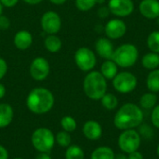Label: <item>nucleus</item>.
I'll list each match as a JSON object with an SVG mask.
<instances>
[{"mask_svg":"<svg viewBox=\"0 0 159 159\" xmlns=\"http://www.w3.org/2000/svg\"><path fill=\"white\" fill-rule=\"evenodd\" d=\"M83 89L87 97L93 101H99L106 93V79L101 74V72L91 71L84 78Z\"/></svg>","mask_w":159,"mask_h":159,"instance_id":"3","label":"nucleus"},{"mask_svg":"<svg viewBox=\"0 0 159 159\" xmlns=\"http://www.w3.org/2000/svg\"><path fill=\"white\" fill-rule=\"evenodd\" d=\"M140 135H143L145 138H151L154 135L153 129L148 126V125H143L140 128Z\"/></svg>","mask_w":159,"mask_h":159,"instance_id":"31","label":"nucleus"},{"mask_svg":"<svg viewBox=\"0 0 159 159\" xmlns=\"http://www.w3.org/2000/svg\"><path fill=\"white\" fill-rule=\"evenodd\" d=\"M116 159H128V157H126L125 155H123V154H120V155H118Z\"/></svg>","mask_w":159,"mask_h":159,"instance_id":"42","label":"nucleus"},{"mask_svg":"<svg viewBox=\"0 0 159 159\" xmlns=\"http://www.w3.org/2000/svg\"><path fill=\"white\" fill-rule=\"evenodd\" d=\"M141 135L140 133L133 129H126L121 132L118 137V146L120 150L125 154H130L138 151L141 145Z\"/></svg>","mask_w":159,"mask_h":159,"instance_id":"6","label":"nucleus"},{"mask_svg":"<svg viewBox=\"0 0 159 159\" xmlns=\"http://www.w3.org/2000/svg\"><path fill=\"white\" fill-rule=\"evenodd\" d=\"M6 95V88L3 84L0 83V99H2Z\"/></svg>","mask_w":159,"mask_h":159,"instance_id":"39","label":"nucleus"},{"mask_svg":"<svg viewBox=\"0 0 159 159\" xmlns=\"http://www.w3.org/2000/svg\"><path fill=\"white\" fill-rule=\"evenodd\" d=\"M23 1L27 4H30V5H36V4L41 3L43 0H23Z\"/></svg>","mask_w":159,"mask_h":159,"instance_id":"40","label":"nucleus"},{"mask_svg":"<svg viewBox=\"0 0 159 159\" xmlns=\"http://www.w3.org/2000/svg\"><path fill=\"white\" fill-rule=\"evenodd\" d=\"M98 1L99 0H75V7L81 11H89L98 4Z\"/></svg>","mask_w":159,"mask_h":159,"instance_id":"29","label":"nucleus"},{"mask_svg":"<svg viewBox=\"0 0 159 159\" xmlns=\"http://www.w3.org/2000/svg\"><path fill=\"white\" fill-rule=\"evenodd\" d=\"M151 121L157 129H159V104L156 105L153 108L152 115H151Z\"/></svg>","mask_w":159,"mask_h":159,"instance_id":"30","label":"nucleus"},{"mask_svg":"<svg viewBox=\"0 0 159 159\" xmlns=\"http://www.w3.org/2000/svg\"><path fill=\"white\" fill-rule=\"evenodd\" d=\"M157 102V96L154 92L144 93L140 99V105L143 109H153Z\"/></svg>","mask_w":159,"mask_h":159,"instance_id":"23","label":"nucleus"},{"mask_svg":"<svg viewBox=\"0 0 159 159\" xmlns=\"http://www.w3.org/2000/svg\"><path fill=\"white\" fill-rule=\"evenodd\" d=\"M138 84L137 77L130 72H121L113 78L114 89L123 94L133 91Z\"/></svg>","mask_w":159,"mask_h":159,"instance_id":"7","label":"nucleus"},{"mask_svg":"<svg viewBox=\"0 0 159 159\" xmlns=\"http://www.w3.org/2000/svg\"><path fill=\"white\" fill-rule=\"evenodd\" d=\"M61 126L64 131L70 133V132H73L76 129L77 124H76V121L74 117H72L70 116H65L61 120Z\"/></svg>","mask_w":159,"mask_h":159,"instance_id":"27","label":"nucleus"},{"mask_svg":"<svg viewBox=\"0 0 159 159\" xmlns=\"http://www.w3.org/2000/svg\"><path fill=\"white\" fill-rule=\"evenodd\" d=\"M83 134L88 140L97 141L102 135V128L99 122L89 120L83 126Z\"/></svg>","mask_w":159,"mask_h":159,"instance_id":"15","label":"nucleus"},{"mask_svg":"<svg viewBox=\"0 0 159 159\" xmlns=\"http://www.w3.org/2000/svg\"><path fill=\"white\" fill-rule=\"evenodd\" d=\"M90 159H116V155L112 148L100 146L92 152Z\"/></svg>","mask_w":159,"mask_h":159,"instance_id":"21","label":"nucleus"},{"mask_svg":"<svg viewBox=\"0 0 159 159\" xmlns=\"http://www.w3.org/2000/svg\"><path fill=\"white\" fill-rule=\"evenodd\" d=\"M128 159H144V158H143V156L140 152L135 151V152H133V153L129 154V156H128Z\"/></svg>","mask_w":159,"mask_h":159,"instance_id":"36","label":"nucleus"},{"mask_svg":"<svg viewBox=\"0 0 159 159\" xmlns=\"http://www.w3.org/2000/svg\"><path fill=\"white\" fill-rule=\"evenodd\" d=\"M157 156H158L159 157V144L157 145Z\"/></svg>","mask_w":159,"mask_h":159,"instance_id":"44","label":"nucleus"},{"mask_svg":"<svg viewBox=\"0 0 159 159\" xmlns=\"http://www.w3.org/2000/svg\"><path fill=\"white\" fill-rule=\"evenodd\" d=\"M75 62L81 71L89 72L97 63L96 55L89 48L82 47L75 53Z\"/></svg>","mask_w":159,"mask_h":159,"instance_id":"8","label":"nucleus"},{"mask_svg":"<svg viewBox=\"0 0 159 159\" xmlns=\"http://www.w3.org/2000/svg\"><path fill=\"white\" fill-rule=\"evenodd\" d=\"M7 72V63L3 58H0V80L6 75Z\"/></svg>","mask_w":159,"mask_h":159,"instance_id":"33","label":"nucleus"},{"mask_svg":"<svg viewBox=\"0 0 159 159\" xmlns=\"http://www.w3.org/2000/svg\"><path fill=\"white\" fill-rule=\"evenodd\" d=\"M139 9L141 14L149 20H154L159 17L158 0H143L140 3Z\"/></svg>","mask_w":159,"mask_h":159,"instance_id":"13","label":"nucleus"},{"mask_svg":"<svg viewBox=\"0 0 159 159\" xmlns=\"http://www.w3.org/2000/svg\"><path fill=\"white\" fill-rule=\"evenodd\" d=\"M2 12H3V6H2V4L0 3V15H2Z\"/></svg>","mask_w":159,"mask_h":159,"instance_id":"43","label":"nucleus"},{"mask_svg":"<svg viewBox=\"0 0 159 159\" xmlns=\"http://www.w3.org/2000/svg\"><path fill=\"white\" fill-rule=\"evenodd\" d=\"M143 121V112L135 103H125L116 112L114 117V125L121 130L133 129Z\"/></svg>","mask_w":159,"mask_h":159,"instance_id":"1","label":"nucleus"},{"mask_svg":"<svg viewBox=\"0 0 159 159\" xmlns=\"http://www.w3.org/2000/svg\"><path fill=\"white\" fill-rule=\"evenodd\" d=\"M95 50L100 57L105 60H112L115 48L109 38L100 37L95 43Z\"/></svg>","mask_w":159,"mask_h":159,"instance_id":"14","label":"nucleus"},{"mask_svg":"<svg viewBox=\"0 0 159 159\" xmlns=\"http://www.w3.org/2000/svg\"><path fill=\"white\" fill-rule=\"evenodd\" d=\"M13 43L18 49L25 50L32 46L33 35L26 30H20L17 32L13 38Z\"/></svg>","mask_w":159,"mask_h":159,"instance_id":"16","label":"nucleus"},{"mask_svg":"<svg viewBox=\"0 0 159 159\" xmlns=\"http://www.w3.org/2000/svg\"><path fill=\"white\" fill-rule=\"evenodd\" d=\"M147 46L152 52L159 54V31H154L148 35Z\"/></svg>","mask_w":159,"mask_h":159,"instance_id":"26","label":"nucleus"},{"mask_svg":"<svg viewBox=\"0 0 159 159\" xmlns=\"http://www.w3.org/2000/svg\"><path fill=\"white\" fill-rule=\"evenodd\" d=\"M103 30L109 39H119L126 34L127 25L120 19H112L105 24Z\"/></svg>","mask_w":159,"mask_h":159,"instance_id":"12","label":"nucleus"},{"mask_svg":"<svg viewBox=\"0 0 159 159\" xmlns=\"http://www.w3.org/2000/svg\"><path fill=\"white\" fill-rule=\"evenodd\" d=\"M146 85L150 92H159V69L152 70L146 79Z\"/></svg>","mask_w":159,"mask_h":159,"instance_id":"22","label":"nucleus"},{"mask_svg":"<svg viewBox=\"0 0 159 159\" xmlns=\"http://www.w3.org/2000/svg\"><path fill=\"white\" fill-rule=\"evenodd\" d=\"M49 2L55 5H62L66 2V0H49Z\"/></svg>","mask_w":159,"mask_h":159,"instance_id":"41","label":"nucleus"},{"mask_svg":"<svg viewBox=\"0 0 159 159\" xmlns=\"http://www.w3.org/2000/svg\"><path fill=\"white\" fill-rule=\"evenodd\" d=\"M108 8L110 13L117 17H128L134 10L132 0H109Z\"/></svg>","mask_w":159,"mask_h":159,"instance_id":"11","label":"nucleus"},{"mask_svg":"<svg viewBox=\"0 0 159 159\" xmlns=\"http://www.w3.org/2000/svg\"><path fill=\"white\" fill-rule=\"evenodd\" d=\"M117 65L113 60H106L101 67V74L107 80H113L117 75Z\"/></svg>","mask_w":159,"mask_h":159,"instance_id":"18","label":"nucleus"},{"mask_svg":"<svg viewBox=\"0 0 159 159\" xmlns=\"http://www.w3.org/2000/svg\"><path fill=\"white\" fill-rule=\"evenodd\" d=\"M142 64L145 69L151 71L157 69L159 66V54L152 51L146 53L142 59Z\"/></svg>","mask_w":159,"mask_h":159,"instance_id":"19","label":"nucleus"},{"mask_svg":"<svg viewBox=\"0 0 159 159\" xmlns=\"http://www.w3.org/2000/svg\"><path fill=\"white\" fill-rule=\"evenodd\" d=\"M10 26V20L7 17L4 15H0V30L5 31L7 30Z\"/></svg>","mask_w":159,"mask_h":159,"instance_id":"32","label":"nucleus"},{"mask_svg":"<svg viewBox=\"0 0 159 159\" xmlns=\"http://www.w3.org/2000/svg\"><path fill=\"white\" fill-rule=\"evenodd\" d=\"M71 142L72 139L69 132H66L64 130L58 132L57 135L55 136V143H57L61 147L67 148L68 146L71 145Z\"/></svg>","mask_w":159,"mask_h":159,"instance_id":"28","label":"nucleus"},{"mask_svg":"<svg viewBox=\"0 0 159 159\" xmlns=\"http://www.w3.org/2000/svg\"><path fill=\"white\" fill-rule=\"evenodd\" d=\"M42 30L48 34H56L61 27V20L60 15L55 11H48L41 18Z\"/></svg>","mask_w":159,"mask_h":159,"instance_id":"9","label":"nucleus"},{"mask_svg":"<svg viewBox=\"0 0 159 159\" xmlns=\"http://www.w3.org/2000/svg\"><path fill=\"white\" fill-rule=\"evenodd\" d=\"M85 153L83 149L78 145H70L65 152V159H84Z\"/></svg>","mask_w":159,"mask_h":159,"instance_id":"24","label":"nucleus"},{"mask_svg":"<svg viewBox=\"0 0 159 159\" xmlns=\"http://www.w3.org/2000/svg\"><path fill=\"white\" fill-rule=\"evenodd\" d=\"M13 159H23V158H21V157H15V158H13Z\"/></svg>","mask_w":159,"mask_h":159,"instance_id":"46","label":"nucleus"},{"mask_svg":"<svg viewBox=\"0 0 159 159\" xmlns=\"http://www.w3.org/2000/svg\"><path fill=\"white\" fill-rule=\"evenodd\" d=\"M35 159H52L49 156V153H38L35 157Z\"/></svg>","mask_w":159,"mask_h":159,"instance_id":"38","label":"nucleus"},{"mask_svg":"<svg viewBox=\"0 0 159 159\" xmlns=\"http://www.w3.org/2000/svg\"><path fill=\"white\" fill-rule=\"evenodd\" d=\"M157 24H158V25H159V17H157Z\"/></svg>","mask_w":159,"mask_h":159,"instance_id":"45","label":"nucleus"},{"mask_svg":"<svg viewBox=\"0 0 159 159\" xmlns=\"http://www.w3.org/2000/svg\"><path fill=\"white\" fill-rule=\"evenodd\" d=\"M31 142L34 149L40 153H49L55 144V136L48 128L36 129L31 138Z\"/></svg>","mask_w":159,"mask_h":159,"instance_id":"5","label":"nucleus"},{"mask_svg":"<svg viewBox=\"0 0 159 159\" xmlns=\"http://www.w3.org/2000/svg\"><path fill=\"white\" fill-rule=\"evenodd\" d=\"M18 2H19V0H0V3L2 4V6L6 7H12Z\"/></svg>","mask_w":159,"mask_h":159,"instance_id":"35","label":"nucleus"},{"mask_svg":"<svg viewBox=\"0 0 159 159\" xmlns=\"http://www.w3.org/2000/svg\"><path fill=\"white\" fill-rule=\"evenodd\" d=\"M139 57V51L133 44H123L115 49L112 60L117 66L122 68H129L133 66Z\"/></svg>","mask_w":159,"mask_h":159,"instance_id":"4","label":"nucleus"},{"mask_svg":"<svg viewBox=\"0 0 159 159\" xmlns=\"http://www.w3.org/2000/svg\"><path fill=\"white\" fill-rule=\"evenodd\" d=\"M109 13H110V10H109L108 7H102L98 9V15L100 18L104 19V18L108 17Z\"/></svg>","mask_w":159,"mask_h":159,"instance_id":"34","label":"nucleus"},{"mask_svg":"<svg viewBox=\"0 0 159 159\" xmlns=\"http://www.w3.org/2000/svg\"><path fill=\"white\" fill-rule=\"evenodd\" d=\"M45 48L51 53H56L61 48V40L56 34H48L44 40Z\"/></svg>","mask_w":159,"mask_h":159,"instance_id":"20","label":"nucleus"},{"mask_svg":"<svg viewBox=\"0 0 159 159\" xmlns=\"http://www.w3.org/2000/svg\"><path fill=\"white\" fill-rule=\"evenodd\" d=\"M102 104V106L107 109V110H115L117 105H118V100L116 98V95H114L113 93H105L103 95V97L101 99Z\"/></svg>","mask_w":159,"mask_h":159,"instance_id":"25","label":"nucleus"},{"mask_svg":"<svg viewBox=\"0 0 159 159\" xmlns=\"http://www.w3.org/2000/svg\"><path fill=\"white\" fill-rule=\"evenodd\" d=\"M0 159H8L7 150L1 144H0Z\"/></svg>","mask_w":159,"mask_h":159,"instance_id":"37","label":"nucleus"},{"mask_svg":"<svg viewBox=\"0 0 159 159\" xmlns=\"http://www.w3.org/2000/svg\"><path fill=\"white\" fill-rule=\"evenodd\" d=\"M50 71V66L48 61L43 57H36L33 60L30 65V75L36 81H42L46 79Z\"/></svg>","mask_w":159,"mask_h":159,"instance_id":"10","label":"nucleus"},{"mask_svg":"<svg viewBox=\"0 0 159 159\" xmlns=\"http://www.w3.org/2000/svg\"><path fill=\"white\" fill-rule=\"evenodd\" d=\"M54 102V95L49 89L45 88H35L32 89L26 99L27 108L36 115H43L49 112Z\"/></svg>","mask_w":159,"mask_h":159,"instance_id":"2","label":"nucleus"},{"mask_svg":"<svg viewBox=\"0 0 159 159\" xmlns=\"http://www.w3.org/2000/svg\"><path fill=\"white\" fill-rule=\"evenodd\" d=\"M14 111L11 105L0 103V129L7 127L13 120Z\"/></svg>","mask_w":159,"mask_h":159,"instance_id":"17","label":"nucleus"}]
</instances>
